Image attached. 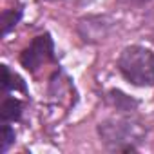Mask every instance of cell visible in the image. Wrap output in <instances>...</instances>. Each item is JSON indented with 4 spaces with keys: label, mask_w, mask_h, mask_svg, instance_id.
<instances>
[{
    "label": "cell",
    "mask_w": 154,
    "mask_h": 154,
    "mask_svg": "<svg viewBox=\"0 0 154 154\" xmlns=\"http://www.w3.org/2000/svg\"><path fill=\"white\" fill-rule=\"evenodd\" d=\"M107 102L109 105H112L116 111H122V112H129L138 107V100H134L132 96L125 94L120 89H111L107 93Z\"/></svg>",
    "instance_id": "obj_6"
},
{
    "label": "cell",
    "mask_w": 154,
    "mask_h": 154,
    "mask_svg": "<svg viewBox=\"0 0 154 154\" xmlns=\"http://www.w3.org/2000/svg\"><path fill=\"white\" fill-rule=\"evenodd\" d=\"M112 27V22L107 17H87L78 22V35L85 42L103 40Z\"/></svg>",
    "instance_id": "obj_4"
},
{
    "label": "cell",
    "mask_w": 154,
    "mask_h": 154,
    "mask_svg": "<svg viewBox=\"0 0 154 154\" xmlns=\"http://www.w3.org/2000/svg\"><path fill=\"white\" fill-rule=\"evenodd\" d=\"M45 2H53V0H45Z\"/></svg>",
    "instance_id": "obj_11"
},
{
    "label": "cell",
    "mask_w": 154,
    "mask_h": 154,
    "mask_svg": "<svg viewBox=\"0 0 154 154\" xmlns=\"http://www.w3.org/2000/svg\"><path fill=\"white\" fill-rule=\"evenodd\" d=\"M24 15V9L18 6V8H9V9H4L2 11V36H8L11 33V29L17 27V24L20 22Z\"/></svg>",
    "instance_id": "obj_7"
},
{
    "label": "cell",
    "mask_w": 154,
    "mask_h": 154,
    "mask_svg": "<svg viewBox=\"0 0 154 154\" xmlns=\"http://www.w3.org/2000/svg\"><path fill=\"white\" fill-rule=\"evenodd\" d=\"M118 71L136 87L154 85V51L145 45H127L118 58Z\"/></svg>",
    "instance_id": "obj_2"
},
{
    "label": "cell",
    "mask_w": 154,
    "mask_h": 154,
    "mask_svg": "<svg viewBox=\"0 0 154 154\" xmlns=\"http://www.w3.org/2000/svg\"><path fill=\"white\" fill-rule=\"evenodd\" d=\"M120 4H125V6H145V4H149L150 0H118Z\"/></svg>",
    "instance_id": "obj_10"
},
{
    "label": "cell",
    "mask_w": 154,
    "mask_h": 154,
    "mask_svg": "<svg viewBox=\"0 0 154 154\" xmlns=\"http://www.w3.org/2000/svg\"><path fill=\"white\" fill-rule=\"evenodd\" d=\"M13 143H15V129L11 125L4 123L2 125V147H0V152L6 154Z\"/></svg>",
    "instance_id": "obj_9"
},
{
    "label": "cell",
    "mask_w": 154,
    "mask_h": 154,
    "mask_svg": "<svg viewBox=\"0 0 154 154\" xmlns=\"http://www.w3.org/2000/svg\"><path fill=\"white\" fill-rule=\"evenodd\" d=\"M2 91H24L26 93V84L18 74H13L8 65H2Z\"/></svg>",
    "instance_id": "obj_8"
},
{
    "label": "cell",
    "mask_w": 154,
    "mask_h": 154,
    "mask_svg": "<svg viewBox=\"0 0 154 154\" xmlns=\"http://www.w3.org/2000/svg\"><path fill=\"white\" fill-rule=\"evenodd\" d=\"M22 111H24V105L18 98L15 96H6L2 105H0V118H2L4 123H9V122H18L22 118Z\"/></svg>",
    "instance_id": "obj_5"
},
{
    "label": "cell",
    "mask_w": 154,
    "mask_h": 154,
    "mask_svg": "<svg viewBox=\"0 0 154 154\" xmlns=\"http://www.w3.org/2000/svg\"><path fill=\"white\" fill-rule=\"evenodd\" d=\"M53 60H54V42L49 33L38 35L20 54V63L29 72L38 71V67Z\"/></svg>",
    "instance_id": "obj_3"
},
{
    "label": "cell",
    "mask_w": 154,
    "mask_h": 154,
    "mask_svg": "<svg viewBox=\"0 0 154 154\" xmlns=\"http://www.w3.org/2000/svg\"><path fill=\"white\" fill-rule=\"evenodd\" d=\"M98 136L111 150L134 152L136 143L145 138V127L136 118H107L98 123Z\"/></svg>",
    "instance_id": "obj_1"
}]
</instances>
